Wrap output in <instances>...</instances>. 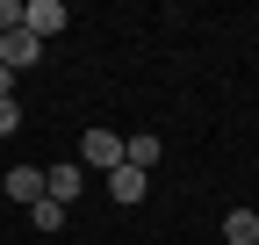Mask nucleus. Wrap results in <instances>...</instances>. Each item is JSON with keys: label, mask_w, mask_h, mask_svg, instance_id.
Segmentation results:
<instances>
[{"label": "nucleus", "mask_w": 259, "mask_h": 245, "mask_svg": "<svg viewBox=\"0 0 259 245\" xmlns=\"http://www.w3.org/2000/svg\"><path fill=\"white\" fill-rule=\"evenodd\" d=\"M79 166L108 180V173L122 166V137H115V130H87V137H79Z\"/></svg>", "instance_id": "nucleus-1"}, {"label": "nucleus", "mask_w": 259, "mask_h": 245, "mask_svg": "<svg viewBox=\"0 0 259 245\" xmlns=\"http://www.w3.org/2000/svg\"><path fill=\"white\" fill-rule=\"evenodd\" d=\"M79 195H87V166H79V159H65V166H51V173H44V202L72 209Z\"/></svg>", "instance_id": "nucleus-2"}, {"label": "nucleus", "mask_w": 259, "mask_h": 245, "mask_svg": "<svg viewBox=\"0 0 259 245\" xmlns=\"http://www.w3.org/2000/svg\"><path fill=\"white\" fill-rule=\"evenodd\" d=\"M65 22H72V8H65V0H22V29H29V36H58V29Z\"/></svg>", "instance_id": "nucleus-3"}, {"label": "nucleus", "mask_w": 259, "mask_h": 245, "mask_svg": "<svg viewBox=\"0 0 259 245\" xmlns=\"http://www.w3.org/2000/svg\"><path fill=\"white\" fill-rule=\"evenodd\" d=\"M36 58H44V44L29 36V29H8V36H0V65H8V72H29Z\"/></svg>", "instance_id": "nucleus-4"}, {"label": "nucleus", "mask_w": 259, "mask_h": 245, "mask_svg": "<svg viewBox=\"0 0 259 245\" xmlns=\"http://www.w3.org/2000/svg\"><path fill=\"white\" fill-rule=\"evenodd\" d=\"M0 188H8L22 209H36V202H44V166H8V180H0Z\"/></svg>", "instance_id": "nucleus-5"}, {"label": "nucleus", "mask_w": 259, "mask_h": 245, "mask_svg": "<svg viewBox=\"0 0 259 245\" xmlns=\"http://www.w3.org/2000/svg\"><path fill=\"white\" fill-rule=\"evenodd\" d=\"M144 188H151V173H137V166H115L108 173V202H122V209L144 202Z\"/></svg>", "instance_id": "nucleus-6"}, {"label": "nucleus", "mask_w": 259, "mask_h": 245, "mask_svg": "<svg viewBox=\"0 0 259 245\" xmlns=\"http://www.w3.org/2000/svg\"><path fill=\"white\" fill-rule=\"evenodd\" d=\"M122 166L151 173V166H158V137H122Z\"/></svg>", "instance_id": "nucleus-7"}, {"label": "nucleus", "mask_w": 259, "mask_h": 245, "mask_svg": "<svg viewBox=\"0 0 259 245\" xmlns=\"http://www.w3.org/2000/svg\"><path fill=\"white\" fill-rule=\"evenodd\" d=\"M259 238V217L252 209H231V217H223V245H252Z\"/></svg>", "instance_id": "nucleus-8"}, {"label": "nucleus", "mask_w": 259, "mask_h": 245, "mask_svg": "<svg viewBox=\"0 0 259 245\" xmlns=\"http://www.w3.org/2000/svg\"><path fill=\"white\" fill-rule=\"evenodd\" d=\"M29 224H36V238H58V231H65V209H58V202H36Z\"/></svg>", "instance_id": "nucleus-9"}, {"label": "nucleus", "mask_w": 259, "mask_h": 245, "mask_svg": "<svg viewBox=\"0 0 259 245\" xmlns=\"http://www.w3.org/2000/svg\"><path fill=\"white\" fill-rule=\"evenodd\" d=\"M8 29H22V0H0V36Z\"/></svg>", "instance_id": "nucleus-10"}, {"label": "nucleus", "mask_w": 259, "mask_h": 245, "mask_svg": "<svg viewBox=\"0 0 259 245\" xmlns=\"http://www.w3.org/2000/svg\"><path fill=\"white\" fill-rule=\"evenodd\" d=\"M15 130H22V108H15V101H0V137H15Z\"/></svg>", "instance_id": "nucleus-11"}, {"label": "nucleus", "mask_w": 259, "mask_h": 245, "mask_svg": "<svg viewBox=\"0 0 259 245\" xmlns=\"http://www.w3.org/2000/svg\"><path fill=\"white\" fill-rule=\"evenodd\" d=\"M0 101H15V72L8 65H0Z\"/></svg>", "instance_id": "nucleus-12"}, {"label": "nucleus", "mask_w": 259, "mask_h": 245, "mask_svg": "<svg viewBox=\"0 0 259 245\" xmlns=\"http://www.w3.org/2000/svg\"><path fill=\"white\" fill-rule=\"evenodd\" d=\"M252 245H259V238H252Z\"/></svg>", "instance_id": "nucleus-13"}]
</instances>
